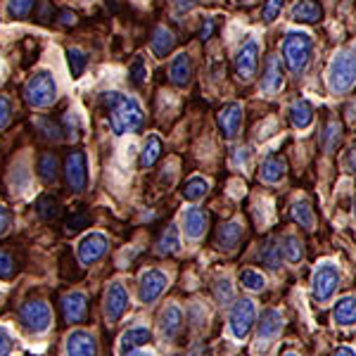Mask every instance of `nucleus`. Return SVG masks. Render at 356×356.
Masks as SVG:
<instances>
[{"mask_svg": "<svg viewBox=\"0 0 356 356\" xmlns=\"http://www.w3.org/2000/svg\"><path fill=\"white\" fill-rule=\"evenodd\" d=\"M102 102L107 110V122L114 136L136 134L145 124V112H143L140 102L131 95H124L119 90H107L102 93Z\"/></svg>", "mask_w": 356, "mask_h": 356, "instance_id": "obj_1", "label": "nucleus"}, {"mask_svg": "<svg viewBox=\"0 0 356 356\" xmlns=\"http://www.w3.org/2000/svg\"><path fill=\"white\" fill-rule=\"evenodd\" d=\"M314 57V38L307 31H288L283 38V62L295 76L307 72Z\"/></svg>", "mask_w": 356, "mask_h": 356, "instance_id": "obj_2", "label": "nucleus"}, {"mask_svg": "<svg viewBox=\"0 0 356 356\" xmlns=\"http://www.w3.org/2000/svg\"><path fill=\"white\" fill-rule=\"evenodd\" d=\"M356 83V53L354 50H337L328 67V88L335 95L352 90Z\"/></svg>", "mask_w": 356, "mask_h": 356, "instance_id": "obj_3", "label": "nucleus"}, {"mask_svg": "<svg viewBox=\"0 0 356 356\" xmlns=\"http://www.w3.org/2000/svg\"><path fill=\"white\" fill-rule=\"evenodd\" d=\"M24 100L36 110H45L57 100V81L50 72H36L24 83Z\"/></svg>", "mask_w": 356, "mask_h": 356, "instance_id": "obj_4", "label": "nucleus"}, {"mask_svg": "<svg viewBox=\"0 0 356 356\" xmlns=\"http://www.w3.org/2000/svg\"><path fill=\"white\" fill-rule=\"evenodd\" d=\"M340 268L335 266L332 261H321L318 266H316V271L312 275V292L316 297V302L318 304H325L332 300V295L337 292L340 288Z\"/></svg>", "mask_w": 356, "mask_h": 356, "instance_id": "obj_5", "label": "nucleus"}, {"mask_svg": "<svg viewBox=\"0 0 356 356\" xmlns=\"http://www.w3.org/2000/svg\"><path fill=\"white\" fill-rule=\"evenodd\" d=\"M257 323V307L252 300H238L231 307V314H228V330L235 340H245L250 335V330L254 328Z\"/></svg>", "mask_w": 356, "mask_h": 356, "instance_id": "obj_6", "label": "nucleus"}, {"mask_svg": "<svg viewBox=\"0 0 356 356\" xmlns=\"http://www.w3.org/2000/svg\"><path fill=\"white\" fill-rule=\"evenodd\" d=\"M19 321L22 325L33 332V335H41L50 328V323H53V314H50V307L41 300H31L26 304H22L19 309Z\"/></svg>", "mask_w": 356, "mask_h": 356, "instance_id": "obj_7", "label": "nucleus"}, {"mask_svg": "<svg viewBox=\"0 0 356 356\" xmlns=\"http://www.w3.org/2000/svg\"><path fill=\"white\" fill-rule=\"evenodd\" d=\"M107 247H110V240H107V235L102 233H88L83 235L81 240H79L76 245V254H79V261L83 264V266H90V264L100 261L102 257L107 254Z\"/></svg>", "mask_w": 356, "mask_h": 356, "instance_id": "obj_8", "label": "nucleus"}, {"mask_svg": "<svg viewBox=\"0 0 356 356\" xmlns=\"http://www.w3.org/2000/svg\"><path fill=\"white\" fill-rule=\"evenodd\" d=\"M169 285V278H166L164 271L159 268H152V271H145L140 275V283H138V300L143 304H152L162 297V292Z\"/></svg>", "mask_w": 356, "mask_h": 356, "instance_id": "obj_9", "label": "nucleus"}, {"mask_svg": "<svg viewBox=\"0 0 356 356\" xmlns=\"http://www.w3.org/2000/svg\"><path fill=\"white\" fill-rule=\"evenodd\" d=\"M129 309V292H126V285L122 280H112L110 288L105 292V318L110 323H117L122 321V316Z\"/></svg>", "mask_w": 356, "mask_h": 356, "instance_id": "obj_10", "label": "nucleus"}, {"mask_svg": "<svg viewBox=\"0 0 356 356\" xmlns=\"http://www.w3.org/2000/svg\"><path fill=\"white\" fill-rule=\"evenodd\" d=\"M257 67H259V43L254 38H247L235 55V72L243 81H250L257 74Z\"/></svg>", "mask_w": 356, "mask_h": 356, "instance_id": "obj_11", "label": "nucleus"}, {"mask_svg": "<svg viewBox=\"0 0 356 356\" xmlns=\"http://www.w3.org/2000/svg\"><path fill=\"white\" fill-rule=\"evenodd\" d=\"M65 178L67 186L74 193H83L86 183H88V171H86V154L81 150H74L65 159Z\"/></svg>", "mask_w": 356, "mask_h": 356, "instance_id": "obj_12", "label": "nucleus"}, {"mask_svg": "<svg viewBox=\"0 0 356 356\" xmlns=\"http://www.w3.org/2000/svg\"><path fill=\"white\" fill-rule=\"evenodd\" d=\"M280 330H283V314L278 309H266L257 323V342L268 344L280 335Z\"/></svg>", "mask_w": 356, "mask_h": 356, "instance_id": "obj_13", "label": "nucleus"}, {"mask_svg": "<svg viewBox=\"0 0 356 356\" xmlns=\"http://www.w3.org/2000/svg\"><path fill=\"white\" fill-rule=\"evenodd\" d=\"M69 356H97V340L88 330H74L67 335Z\"/></svg>", "mask_w": 356, "mask_h": 356, "instance_id": "obj_14", "label": "nucleus"}, {"mask_svg": "<svg viewBox=\"0 0 356 356\" xmlns=\"http://www.w3.org/2000/svg\"><path fill=\"white\" fill-rule=\"evenodd\" d=\"M62 314L67 323H81L88 316V300L83 292H69L62 297Z\"/></svg>", "mask_w": 356, "mask_h": 356, "instance_id": "obj_15", "label": "nucleus"}, {"mask_svg": "<svg viewBox=\"0 0 356 356\" xmlns=\"http://www.w3.org/2000/svg\"><path fill=\"white\" fill-rule=\"evenodd\" d=\"M243 105L240 102H228L226 107L219 112V129L223 138H235L240 134V126H243Z\"/></svg>", "mask_w": 356, "mask_h": 356, "instance_id": "obj_16", "label": "nucleus"}, {"mask_svg": "<svg viewBox=\"0 0 356 356\" xmlns=\"http://www.w3.org/2000/svg\"><path fill=\"white\" fill-rule=\"evenodd\" d=\"M150 337H152V332L145 328V325H134V328H129L122 335V340H119V349H117V354L119 356H129V354H134L138 352L140 347H145L147 342H150Z\"/></svg>", "mask_w": 356, "mask_h": 356, "instance_id": "obj_17", "label": "nucleus"}, {"mask_svg": "<svg viewBox=\"0 0 356 356\" xmlns=\"http://www.w3.org/2000/svg\"><path fill=\"white\" fill-rule=\"evenodd\" d=\"M183 330V314L181 309L176 307V304H169V307L164 309L162 316H159V332H162L164 340H176L178 335H181Z\"/></svg>", "mask_w": 356, "mask_h": 356, "instance_id": "obj_18", "label": "nucleus"}, {"mask_svg": "<svg viewBox=\"0 0 356 356\" xmlns=\"http://www.w3.org/2000/svg\"><path fill=\"white\" fill-rule=\"evenodd\" d=\"M207 223H209L207 211L200 209V207H191V209H186V214H183V233L191 240H200L207 231Z\"/></svg>", "mask_w": 356, "mask_h": 356, "instance_id": "obj_19", "label": "nucleus"}, {"mask_svg": "<svg viewBox=\"0 0 356 356\" xmlns=\"http://www.w3.org/2000/svg\"><path fill=\"white\" fill-rule=\"evenodd\" d=\"M169 79L178 88H186L193 79V60L188 53H178L169 65Z\"/></svg>", "mask_w": 356, "mask_h": 356, "instance_id": "obj_20", "label": "nucleus"}, {"mask_svg": "<svg viewBox=\"0 0 356 356\" xmlns=\"http://www.w3.org/2000/svg\"><path fill=\"white\" fill-rule=\"evenodd\" d=\"M243 233H245L243 223H238V221L223 223L219 228V233H216V247H219V250H228V252L235 250L240 240H243Z\"/></svg>", "mask_w": 356, "mask_h": 356, "instance_id": "obj_21", "label": "nucleus"}, {"mask_svg": "<svg viewBox=\"0 0 356 356\" xmlns=\"http://www.w3.org/2000/svg\"><path fill=\"white\" fill-rule=\"evenodd\" d=\"M283 86V67H280V60L275 55H271L266 60V67H264V79H261V88L266 93H275Z\"/></svg>", "mask_w": 356, "mask_h": 356, "instance_id": "obj_22", "label": "nucleus"}, {"mask_svg": "<svg viewBox=\"0 0 356 356\" xmlns=\"http://www.w3.org/2000/svg\"><path fill=\"white\" fill-rule=\"evenodd\" d=\"M332 321H335L337 325L356 323V295H347L335 302V307H332Z\"/></svg>", "mask_w": 356, "mask_h": 356, "instance_id": "obj_23", "label": "nucleus"}, {"mask_svg": "<svg viewBox=\"0 0 356 356\" xmlns=\"http://www.w3.org/2000/svg\"><path fill=\"white\" fill-rule=\"evenodd\" d=\"M323 17V10L316 0H297L292 5V19L295 22H302V24H314Z\"/></svg>", "mask_w": 356, "mask_h": 356, "instance_id": "obj_24", "label": "nucleus"}, {"mask_svg": "<svg viewBox=\"0 0 356 356\" xmlns=\"http://www.w3.org/2000/svg\"><path fill=\"white\" fill-rule=\"evenodd\" d=\"M285 257V252H283V240L280 238H268L266 243H264L261 247V252H259V259L264 266H268L271 271H275V268H280V259Z\"/></svg>", "mask_w": 356, "mask_h": 356, "instance_id": "obj_25", "label": "nucleus"}, {"mask_svg": "<svg viewBox=\"0 0 356 356\" xmlns=\"http://www.w3.org/2000/svg\"><path fill=\"white\" fill-rule=\"evenodd\" d=\"M290 122H292V126L295 129H300V131H304V129H309V126L314 124V107H312V102L309 100H295L290 105Z\"/></svg>", "mask_w": 356, "mask_h": 356, "instance_id": "obj_26", "label": "nucleus"}, {"mask_svg": "<svg viewBox=\"0 0 356 356\" xmlns=\"http://www.w3.org/2000/svg\"><path fill=\"white\" fill-rule=\"evenodd\" d=\"M152 53L157 55V57H166L171 53V50L176 48V38H174V33L169 31L166 26H157L152 31Z\"/></svg>", "mask_w": 356, "mask_h": 356, "instance_id": "obj_27", "label": "nucleus"}, {"mask_svg": "<svg viewBox=\"0 0 356 356\" xmlns=\"http://www.w3.org/2000/svg\"><path fill=\"white\" fill-rule=\"evenodd\" d=\"M285 171H288V164H285L283 157H266L261 164V181L264 183H278L283 181Z\"/></svg>", "mask_w": 356, "mask_h": 356, "instance_id": "obj_28", "label": "nucleus"}, {"mask_svg": "<svg viewBox=\"0 0 356 356\" xmlns=\"http://www.w3.org/2000/svg\"><path fill=\"white\" fill-rule=\"evenodd\" d=\"M162 138L159 136H147L145 145H143V152H140V166L143 169H150V166L162 157Z\"/></svg>", "mask_w": 356, "mask_h": 356, "instance_id": "obj_29", "label": "nucleus"}, {"mask_svg": "<svg viewBox=\"0 0 356 356\" xmlns=\"http://www.w3.org/2000/svg\"><path fill=\"white\" fill-rule=\"evenodd\" d=\"M178 250H181V233H178V228L171 223V226L159 235L157 252L159 254H174V252H178Z\"/></svg>", "mask_w": 356, "mask_h": 356, "instance_id": "obj_30", "label": "nucleus"}, {"mask_svg": "<svg viewBox=\"0 0 356 356\" xmlns=\"http://www.w3.org/2000/svg\"><path fill=\"white\" fill-rule=\"evenodd\" d=\"M207 193H209V183H207L202 176H193L191 181L186 183V188H183V197H186L188 202H197Z\"/></svg>", "mask_w": 356, "mask_h": 356, "instance_id": "obj_31", "label": "nucleus"}, {"mask_svg": "<svg viewBox=\"0 0 356 356\" xmlns=\"http://www.w3.org/2000/svg\"><path fill=\"white\" fill-rule=\"evenodd\" d=\"M86 65H88V57H86L83 50L67 48V67H69L72 79H81V74L86 72Z\"/></svg>", "mask_w": 356, "mask_h": 356, "instance_id": "obj_32", "label": "nucleus"}, {"mask_svg": "<svg viewBox=\"0 0 356 356\" xmlns=\"http://www.w3.org/2000/svg\"><path fill=\"white\" fill-rule=\"evenodd\" d=\"M38 176H41V181L45 186L57 183V157L55 154H43V157L38 159Z\"/></svg>", "mask_w": 356, "mask_h": 356, "instance_id": "obj_33", "label": "nucleus"}, {"mask_svg": "<svg viewBox=\"0 0 356 356\" xmlns=\"http://www.w3.org/2000/svg\"><path fill=\"white\" fill-rule=\"evenodd\" d=\"M36 211L41 219L53 221L55 216L60 214V202H57L53 195H43V197H38V202H36Z\"/></svg>", "mask_w": 356, "mask_h": 356, "instance_id": "obj_34", "label": "nucleus"}, {"mask_svg": "<svg viewBox=\"0 0 356 356\" xmlns=\"http://www.w3.org/2000/svg\"><path fill=\"white\" fill-rule=\"evenodd\" d=\"M292 216H295V221L300 223L302 228H307V231H312L314 228V211H312V204H309L307 200L295 202V207H292Z\"/></svg>", "mask_w": 356, "mask_h": 356, "instance_id": "obj_35", "label": "nucleus"}, {"mask_svg": "<svg viewBox=\"0 0 356 356\" xmlns=\"http://www.w3.org/2000/svg\"><path fill=\"white\" fill-rule=\"evenodd\" d=\"M240 283H243V288L252 290V292H259L266 288V278L254 271V268H245V271H240Z\"/></svg>", "mask_w": 356, "mask_h": 356, "instance_id": "obj_36", "label": "nucleus"}, {"mask_svg": "<svg viewBox=\"0 0 356 356\" xmlns=\"http://www.w3.org/2000/svg\"><path fill=\"white\" fill-rule=\"evenodd\" d=\"M283 252L288 261H300L304 257V245L297 235H285L283 238Z\"/></svg>", "mask_w": 356, "mask_h": 356, "instance_id": "obj_37", "label": "nucleus"}, {"mask_svg": "<svg viewBox=\"0 0 356 356\" xmlns=\"http://www.w3.org/2000/svg\"><path fill=\"white\" fill-rule=\"evenodd\" d=\"M38 0H8V15L15 19H24L33 13Z\"/></svg>", "mask_w": 356, "mask_h": 356, "instance_id": "obj_38", "label": "nucleus"}, {"mask_svg": "<svg viewBox=\"0 0 356 356\" xmlns=\"http://www.w3.org/2000/svg\"><path fill=\"white\" fill-rule=\"evenodd\" d=\"M129 79H131V83H134V86H143V83L147 81V65H145V60H143L140 55H138L136 60L131 62Z\"/></svg>", "mask_w": 356, "mask_h": 356, "instance_id": "obj_39", "label": "nucleus"}, {"mask_svg": "<svg viewBox=\"0 0 356 356\" xmlns=\"http://www.w3.org/2000/svg\"><path fill=\"white\" fill-rule=\"evenodd\" d=\"M17 273V259L13 252L8 250H0V278L8 280L13 278V275Z\"/></svg>", "mask_w": 356, "mask_h": 356, "instance_id": "obj_40", "label": "nucleus"}, {"mask_svg": "<svg viewBox=\"0 0 356 356\" xmlns=\"http://www.w3.org/2000/svg\"><path fill=\"white\" fill-rule=\"evenodd\" d=\"M214 295H216V300H219L221 304H228V302H231V300H233L231 280H228V278L216 280V285H214Z\"/></svg>", "mask_w": 356, "mask_h": 356, "instance_id": "obj_41", "label": "nucleus"}, {"mask_svg": "<svg viewBox=\"0 0 356 356\" xmlns=\"http://www.w3.org/2000/svg\"><path fill=\"white\" fill-rule=\"evenodd\" d=\"M38 129H41V134L45 138H50V140H60V134H62V126L60 124H55V122H50V119H38Z\"/></svg>", "mask_w": 356, "mask_h": 356, "instance_id": "obj_42", "label": "nucleus"}, {"mask_svg": "<svg viewBox=\"0 0 356 356\" xmlns=\"http://www.w3.org/2000/svg\"><path fill=\"white\" fill-rule=\"evenodd\" d=\"M33 19L41 22V24H45L48 19H53V3H48V0H38L36 8H33Z\"/></svg>", "mask_w": 356, "mask_h": 356, "instance_id": "obj_43", "label": "nucleus"}, {"mask_svg": "<svg viewBox=\"0 0 356 356\" xmlns=\"http://www.w3.org/2000/svg\"><path fill=\"white\" fill-rule=\"evenodd\" d=\"M283 5H285V0H266V5H264V13H261L264 22H268V24H271L275 17L283 13Z\"/></svg>", "mask_w": 356, "mask_h": 356, "instance_id": "obj_44", "label": "nucleus"}, {"mask_svg": "<svg viewBox=\"0 0 356 356\" xmlns=\"http://www.w3.org/2000/svg\"><path fill=\"white\" fill-rule=\"evenodd\" d=\"M62 134H67V138H72V140H76V138H79V117L74 112H67L65 126H62Z\"/></svg>", "mask_w": 356, "mask_h": 356, "instance_id": "obj_45", "label": "nucleus"}, {"mask_svg": "<svg viewBox=\"0 0 356 356\" xmlns=\"http://www.w3.org/2000/svg\"><path fill=\"white\" fill-rule=\"evenodd\" d=\"M13 349H15V337L10 335L8 328L0 325V356H10L13 354Z\"/></svg>", "mask_w": 356, "mask_h": 356, "instance_id": "obj_46", "label": "nucleus"}, {"mask_svg": "<svg viewBox=\"0 0 356 356\" xmlns=\"http://www.w3.org/2000/svg\"><path fill=\"white\" fill-rule=\"evenodd\" d=\"M10 117H13V102L5 95H0V131L10 124Z\"/></svg>", "mask_w": 356, "mask_h": 356, "instance_id": "obj_47", "label": "nucleus"}, {"mask_svg": "<svg viewBox=\"0 0 356 356\" xmlns=\"http://www.w3.org/2000/svg\"><path fill=\"white\" fill-rule=\"evenodd\" d=\"M10 226H13V214H10V209H5V207L0 204V235L8 233Z\"/></svg>", "mask_w": 356, "mask_h": 356, "instance_id": "obj_48", "label": "nucleus"}, {"mask_svg": "<svg viewBox=\"0 0 356 356\" xmlns=\"http://www.w3.org/2000/svg\"><path fill=\"white\" fill-rule=\"evenodd\" d=\"M335 140L340 143V126H337V124H330V126H328V131H325V145L332 147V145H335Z\"/></svg>", "mask_w": 356, "mask_h": 356, "instance_id": "obj_49", "label": "nucleus"}, {"mask_svg": "<svg viewBox=\"0 0 356 356\" xmlns=\"http://www.w3.org/2000/svg\"><path fill=\"white\" fill-rule=\"evenodd\" d=\"M344 169L356 174V147H352V150L347 152V157H344Z\"/></svg>", "mask_w": 356, "mask_h": 356, "instance_id": "obj_50", "label": "nucleus"}, {"mask_svg": "<svg viewBox=\"0 0 356 356\" xmlns=\"http://www.w3.org/2000/svg\"><path fill=\"white\" fill-rule=\"evenodd\" d=\"M60 22L65 26H74V24H76V15L69 13V10H62V13H60Z\"/></svg>", "mask_w": 356, "mask_h": 356, "instance_id": "obj_51", "label": "nucleus"}, {"mask_svg": "<svg viewBox=\"0 0 356 356\" xmlns=\"http://www.w3.org/2000/svg\"><path fill=\"white\" fill-rule=\"evenodd\" d=\"M211 31H214V19H207V22H204V26L200 29V38H202V41H207V38H211Z\"/></svg>", "mask_w": 356, "mask_h": 356, "instance_id": "obj_52", "label": "nucleus"}, {"mask_svg": "<svg viewBox=\"0 0 356 356\" xmlns=\"http://www.w3.org/2000/svg\"><path fill=\"white\" fill-rule=\"evenodd\" d=\"M195 8V0H176V10L178 13H188Z\"/></svg>", "mask_w": 356, "mask_h": 356, "instance_id": "obj_53", "label": "nucleus"}, {"mask_svg": "<svg viewBox=\"0 0 356 356\" xmlns=\"http://www.w3.org/2000/svg\"><path fill=\"white\" fill-rule=\"evenodd\" d=\"M335 356H356V352L349 347H340V349H335Z\"/></svg>", "mask_w": 356, "mask_h": 356, "instance_id": "obj_54", "label": "nucleus"}, {"mask_svg": "<svg viewBox=\"0 0 356 356\" xmlns=\"http://www.w3.org/2000/svg\"><path fill=\"white\" fill-rule=\"evenodd\" d=\"M283 356H300V354H295V352H288V354H283Z\"/></svg>", "mask_w": 356, "mask_h": 356, "instance_id": "obj_55", "label": "nucleus"}, {"mask_svg": "<svg viewBox=\"0 0 356 356\" xmlns=\"http://www.w3.org/2000/svg\"><path fill=\"white\" fill-rule=\"evenodd\" d=\"M354 214H356V200H354Z\"/></svg>", "mask_w": 356, "mask_h": 356, "instance_id": "obj_56", "label": "nucleus"}, {"mask_svg": "<svg viewBox=\"0 0 356 356\" xmlns=\"http://www.w3.org/2000/svg\"><path fill=\"white\" fill-rule=\"evenodd\" d=\"M138 356H152V354H138Z\"/></svg>", "mask_w": 356, "mask_h": 356, "instance_id": "obj_57", "label": "nucleus"}, {"mask_svg": "<svg viewBox=\"0 0 356 356\" xmlns=\"http://www.w3.org/2000/svg\"><path fill=\"white\" fill-rule=\"evenodd\" d=\"M240 3H250V0H240Z\"/></svg>", "mask_w": 356, "mask_h": 356, "instance_id": "obj_58", "label": "nucleus"}, {"mask_svg": "<svg viewBox=\"0 0 356 356\" xmlns=\"http://www.w3.org/2000/svg\"><path fill=\"white\" fill-rule=\"evenodd\" d=\"M0 297H3V292H0Z\"/></svg>", "mask_w": 356, "mask_h": 356, "instance_id": "obj_59", "label": "nucleus"}]
</instances>
